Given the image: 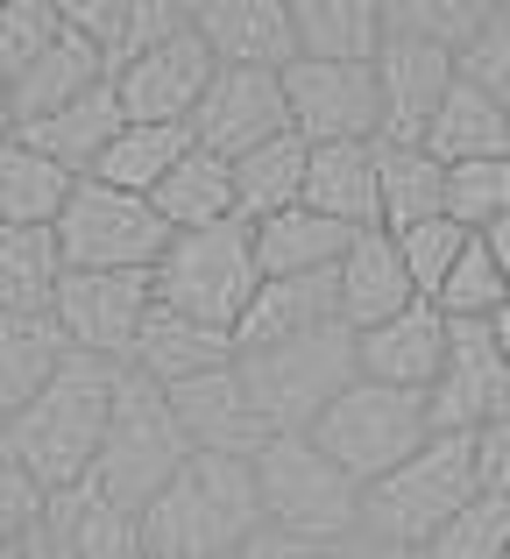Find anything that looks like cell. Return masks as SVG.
<instances>
[{
	"label": "cell",
	"mask_w": 510,
	"mask_h": 559,
	"mask_svg": "<svg viewBox=\"0 0 510 559\" xmlns=\"http://www.w3.org/2000/svg\"><path fill=\"white\" fill-rule=\"evenodd\" d=\"M256 290H262V262H256L249 227L178 234L170 255L156 262V305L192 319V326H213V333H235Z\"/></svg>",
	"instance_id": "cell-8"
},
{
	"label": "cell",
	"mask_w": 510,
	"mask_h": 559,
	"mask_svg": "<svg viewBox=\"0 0 510 559\" xmlns=\"http://www.w3.org/2000/svg\"><path fill=\"white\" fill-rule=\"evenodd\" d=\"M64 255L50 227H0V319H36L57 305Z\"/></svg>",
	"instance_id": "cell-32"
},
{
	"label": "cell",
	"mask_w": 510,
	"mask_h": 559,
	"mask_svg": "<svg viewBox=\"0 0 510 559\" xmlns=\"http://www.w3.org/2000/svg\"><path fill=\"white\" fill-rule=\"evenodd\" d=\"M503 559H510V552H503Z\"/></svg>",
	"instance_id": "cell-51"
},
{
	"label": "cell",
	"mask_w": 510,
	"mask_h": 559,
	"mask_svg": "<svg viewBox=\"0 0 510 559\" xmlns=\"http://www.w3.org/2000/svg\"><path fill=\"white\" fill-rule=\"evenodd\" d=\"M50 234H57V255H64L71 276H99V270H150L156 276V262L178 241L150 199L114 191L99 178L71 185V199H64V213H57Z\"/></svg>",
	"instance_id": "cell-9"
},
{
	"label": "cell",
	"mask_w": 510,
	"mask_h": 559,
	"mask_svg": "<svg viewBox=\"0 0 510 559\" xmlns=\"http://www.w3.org/2000/svg\"><path fill=\"white\" fill-rule=\"evenodd\" d=\"M64 361H71V347H64V326H57L50 312L0 319V432L22 418V404L64 369Z\"/></svg>",
	"instance_id": "cell-30"
},
{
	"label": "cell",
	"mask_w": 510,
	"mask_h": 559,
	"mask_svg": "<svg viewBox=\"0 0 510 559\" xmlns=\"http://www.w3.org/2000/svg\"><path fill=\"white\" fill-rule=\"evenodd\" d=\"M43 538L64 559H142V518L121 510L99 481L43 496Z\"/></svg>",
	"instance_id": "cell-20"
},
{
	"label": "cell",
	"mask_w": 510,
	"mask_h": 559,
	"mask_svg": "<svg viewBox=\"0 0 510 559\" xmlns=\"http://www.w3.org/2000/svg\"><path fill=\"white\" fill-rule=\"evenodd\" d=\"M312 439L355 489H369V481L398 475V467L432 439V411H426L418 390H390V382H361L355 376L327 404V418L312 425Z\"/></svg>",
	"instance_id": "cell-6"
},
{
	"label": "cell",
	"mask_w": 510,
	"mask_h": 559,
	"mask_svg": "<svg viewBox=\"0 0 510 559\" xmlns=\"http://www.w3.org/2000/svg\"><path fill=\"white\" fill-rule=\"evenodd\" d=\"M426 156L432 164H489V156H510V107H497L489 93H475L469 79H454V93L440 99L426 128Z\"/></svg>",
	"instance_id": "cell-28"
},
{
	"label": "cell",
	"mask_w": 510,
	"mask_h": 559,
	"mask_svg": "<svg viewBox=\"0 0 510 559\" xmlns=\"http://www.w3.org/2000/svg\"><path fill=\"white\" fill-rule=\"evenodd\" d=\"M256 234V262L262 276H333L341 270V255L355 248V234L333 227L327 213H312V205H290V213L262 219Z\"/></svg>",
	"instance_id": "cell-27"
},
{
	"label": "cell",
	"mask_w": 510,
	"mask_h": 559,
	"mask_svg": "<svg viewBox=\"0 0 510 559\" xmlns=\"http://www.w3.org/2000/svg\"><path fill=\"white\" fill-rule=\"evenodd\" d=\"M71 185L79 178L64 164H50L43 150H28L22 135L0 142V227H57Z\"/></svg>",
	"instance_id": "cell-34"
},
{
	"label": "cell",
	"mask_w": 510,
	"mask_h": 559,
	"mask_svg": "<svg viewBox=\"0 0 510 559\" xmlns=\"http://www.w3.org/2000/svg\"><path fill=\"white\" fill-rule=\"evenodd\" d=\"M475 496H483L475 489V447L454 439V432H432L398 475H383V481L361 489V538L426 552Z\"/></svg>",
	"instance_id": "cell-3"
},
{
	"label": "cell",
	"mask_w": 510,
	"mask_h": 559,
	"mask_svg": "<svg viewBox=\"0 0 510 559\" xmlns=\"http://www.w3.org/2000/svg\"><path fill=\"white\" fill-rule=\"evenodd\" d=\"M284 114L290 135L305 150H333V142H383V93H376V64H298L284 71Z\"/></svg>",
	"instance_id": "cell-11"
},
{
	"label": "cell",
	"mask_w": 510,
	"mask_h": 559,
	"mask_svg": "<svg viewBox=\"0 0 510 559\" xmlns=\"http://www.w3.org/2000/svg\"><path fill=\"white\" fill-rule=\"evenodd\" d=\"M376 199H383V234L447 219V164H432L426 150L376 142Z\"/></svg>",
	"instance_id": "cell-35"
},
{
	"label": "cell",
	"mask_w": 510,
	"mask_h": 559,
	"mask_svg": "<svg viewBox=\"0 0 510 559\" xmlns=\"http://www.w3.org/2000/svg\"><path fill=\"white\" fill-rule=\"evenodd\" d=\"M440 319L447 326H489V319L510 305V284H503V270L489 262V248L469 234V248H461V262H454V276L440 284Z\"/></svg>",
	"instance_id": "cell-38"
},
{
	"label": "cell",
	"mask_w": 510,
	"mask_h": 559,
	"mask_svg": "<svg viewBox=\"0 0 510 559\" xmlns=\"http://www.w3.org/2000/svg\"><path fill=\"white\" fill-rule=\"evenodd\" d=\"M156 312V276L150 270H99V276H71L57 284L50 319L64 326L71 355H93V361H135L142 326Z\"/></svg>",
	"instance_id": "cell-10"
},
{
	"label": "cell",
	"mask_w": 510,
	"mask_h": 559,
	"mask_svg": "<svg viewBox=\"0 0 510 559\" xmlns=\"http://www.w3.org/2000/svg\"><path fill=\"white\" fill-rule=\"evenodd\" d=\"M489 341H497V355L510 361V305H503V312H497V319H489Z\"/></svg>",
	"instance_id": "cell-49"
},
{
	"label": "cell",
	"mask_w": 510,
	"mask_h": 559,
	"mask_svg": "<svg viewBox=\"0 0 510 559\" xmlns=\"http://www.w3.org/2000/svg\"><path fill=\"white\" fill-rule=\"evenodd\" d=\"M461 79L475 85V93H489L497 107H510V0H497L483 22V36L461 50Z\"/></svg>",
	"instance_id": "cell-43"
},
{
	"label": "cell",
	"mask_w": 510,
	"mask_h": 559,
	"mask_svg": "<svg viewBox=\"0 0 510 559\" xmlns=\"http://www.w3.org/2000/svg\"><path fill=\"white\" fill-rule=\"evenodd\" d=\"M341 559H418V552H404V546H383V538H347Z\"/></svg>",
	"instance_id": "cell-47"
},
{
	"label": "cell",
	"mask_w": 510,
	"mask_h": 559,
	"mask_svg": "<svg viewBox=\"0 0 510 559\" xmlns=\"http://www.w3.org/2000/svg\"><path fill=\"white\" fill-rule=\"evenodd\" d=\"M426 411H432V432H454V439H475L510 418V361L497 355L489 326H454V347H447L440 382L426 390Z\"/></svg>",
	"instance_id": "cell-14"
},
{
	"label": "cell",
	"mask_w": 510,
	"mask_h": 559,
	"mask_svg": "<svg viewBox=\"0 0 510 559\" xmlns=\"http://www.w3.org/2000/svg\"><path fill=\"white\" fill-rule=\"evenodd\" d=\"M503 552H510V503L475 496V503L461 510V518L447 524V532L432 538L418 559H503Z\"/></svg>",
	"instance_id": "cell-42"
},
{
	"label": "cell",
	"mask_w": 510,
	"mask_h": 559,
	"mask_svg": "<svg viewBox=\"0 0 510 559\" xmlns=\"http://www.w3.org/2000/svg\"><path fill=\"white\" fill-rule=\"evenodd\" d=\"M156 213H164L170 234H206V227H241L235 219V170L221 164V156L192 150L178 170H170L164 185H156Z\"/></svg>",
	"instance_id": "cell-31"
},
{
	"label": "cell",
	"mask_w": 510,
	"mask_h": 559,
	"mask_svg": "<svg viewBox=\"0 0 510 559\" xmlns=\"http://www.w3.org/2000/svg\"><path fill=\"white\" fill-rule=\"evenodd\" d=\"M398 241V255H404V276H412V290L418 298H440V284L454 276V262H461V248H469V234L454 227V219H426V227H404V234H390Z\"/></svg>",
	"instance_id": "cell-41"
},
{
	"label": "cell",
	"mask_w": 510,
	"mask_h": 559,
	"mask_svg": "<svg viewBox=\"0 0 510 559\" xmlns=\"http://www.w3.org/2000/svg\"><path fill=\"white\" fill-rule=\"evenodd\" d=\"M290 135V114H284V71H213L206 99L192 114V142L221 164H241L256 156L262 142Z\"/></svg>",
	"instance_id": "cell-13"
},
{
	"label": "cell",
	"mask_w": 510,
	"mask_h": 559,
	"mask_svg": "<svg viewBox=\"0 0 510 559\" xmlns=\"http://www.w3.org/2000/svg\"><path fill=\"white\" fill-rule=\"evenodd\" d=\"M0 142H14V99H8V79H0Z\"/></svg>",
	"instance_id": "cell-50"
},
{
	"label": "cell",
	"mask_w": 510,
	"mask_h": 559,
	"mask_svg": "<svg viewBox=\"0 0 510 559\" xmlns=\"http://www.w3.org/2000/svg\"><path fill=\"white\" fill-rule=\"evenodd\" d=\"M192 150H199L192 128H150V121H128V128H121V142L99 156L93 178H99V185H114V191H135V199H156V185H164Z\"/></svg>",
	"instance_id": "cell-36"
},
{
	"label": "cell",
	"mask_w": 510,
	"mask_h": 559,
	"mask_svg": "<svg viewBox=\"0 0 510 559\" xmlns=\"http://www.w3.org/2000/svg\"><path fill=\"white\" fill-rule=\"evenodd\" d=\"M290 36L312 64H376L383 0H290Z\"/></svg>",
	"instance_id": "cell-25"
},
{
	"label": "cell",
	"mask_w": 510,
	"mask_h": 559,
	"mask_svg": "<svg viewBox=\"0 0 510 559\" xmlns=\"http://www.w3.org/2000/svg\"><path fill=\"white\" fill-rule=\"evenodd\" d=\"M489 8L497 0H383V28L412 36V43H432V50H447L461 64V50L483 36Z\"/></svg>",
	"instance_id": "cell-37"
},
{
	"label": "cell",
	"mask_w": 510,
	"mask_h": 559,
	"mask_svg": "<svg viewBox=\"0 0 510 559\" xmlns=\"http://www.w3.org/2000/svg\"><path fill=\"white\" fill-rule=\"evenodd\" d=\"M475 241L489 248V262H497V270H503V284H510V219H503V227H489V234H475Z\"/></svg>",
	"instance_id": "cell-48"
},
{
	"label": "cell",
	"mask_w": 510,
	"mask_h": 559,
	"mask_svg": "<svg viewBox=\"0 0 510 559\" xmlns=\"http://www.w3.org/2000/svg\"><path fill=\"white\" fill-rule=\"evenodd\" d=\"M333 290H341V326L347 333H369V326H383V319L426 305L412 290V276H404V255H398L390 234H355V248H347L341 270H333Z\"/></svg>",
	"instance_id": "cell-22"
},
{
	"label": "cell",
	"mask_w": 510,
	"mask_h": 559,
	"mask_svg": "<svg viewBox=\"0 0 510 559\" xmlns=\"http://www.w3.org/2000/svg\"><path fill=\"white\" fill-rule=\"evenodd\" d=\"M469 447H475V489H483L489 503H510V418L489 425V432H475Z\"/></svg>",
	"instance_id": "cell-45"
},
{
	"label": "cell",
	"mask_w": 510,
	"mask_h": 559,
	"mask_svg": "<svg viewBox=\"0 0 510 559\" xmlns=\"http://www.w3.org/2000/svg\"><path fill=\"white\" fill-rule=\"evenodd\" d=\"M447 219L461 234H489L510 219V156H489V164H454L447 170Z\"/></svg>",
	"instance_id": "cell-39"
},
{
	"label": "cell",
	"mask_w": 510,
	"mask_h": 559,
	"mask_svg": "<svg viewBox=\"0 0 510 559\" xmlns=\"http://www.w3.org/2000/svg\"><path fill=\"white\" fill-rule=\"evenodd\" d=\"M192 28L221 71H290V0H192Z\"/></svg>",
	"instance_id": "cell-17"
},
{
	"label": "cell",
	"mask_w": 510,
	"mask_h": 559,
	"mask_svg": "<svg viewBox=\"0 0 510 559\" xmlns=\"http://www.w3.org/2000/svg\"><path fill=\"white\" fill-rule=\"evenodd\" d=\"M305 164H312V150H305L298 135H276V142H262L256 156L227 164L235 170V219L241 227H262V219L305 205Z\"/></svg>",
	"instance_id": "cell-33"
},
{
	"label": "cell",
	"mask_w": 510,
	"mask_h": 559,
	"mask_svg": "<svg viewBox=\"0 0 510 559\" xmlns=\"http://www.w3.org/2000/svg\"><path fill=\"white\" fill-rule=\"evenodd\" d=\"M114 376H121V361L71 355L64 369L22 404V418L0 432V453H8L43 496L93 481L99 447H107V418H114Z\"/></svg>",
	"instance_id": "cell-1"
},
{
	"label": "cell",
	"mask_w": 510,
	"mask_h": 559,
	"mask_svg": "<svg viewBox=\"0 0 510 559\" xmlns=\"http://www.w3.org/2000/svg\"><path fill=\"white\" fill-rule=\"evenodd\" d=\"M185 461H192V439L178 432V411H170L164 382H150L142 369H121L114 376V418H107V447H99L93 481L121 510L142 518Z\"/></svg>",
	"instance_id": "cell-5"
},
{
	"label": "cell",
	"mask_w": 510,
	"mask_h": 559,
	"mask_svg": "<svg viewBox=\"0 0 510 559\" xmlns=\"http://www.w3.org/2000/svg\"><path fill=\"white\" fill-rule=\"evenodd\" d=\"M319 326H341V290L333 276H262V290L249 298L235 326V355H262V347L305 341Z\"/></svg>",
	"instance_id": "cell-21"
},
{
	"label": "cell",
	"mask_w": 510,
	"mask_h": 559,
	"mask_svg": "<svg viewBox=\"0 0 510 559\" xmlns=\"http://www.w3.org/2000/svg\"><path fill=\"white\" fill-rule=\"evenodd\" d=\"M241 361V382H249V404L256 418L276 432H312L327 418V404L347 390L361 369H355V333L347 326H319L305 341H284V347H262V355H235Z\"/></svg>",
	"instance_id": "cell-7"
},
{
	"label": "cell",
	"mask_w": 510,
	"mask_h": 559,
	"mask_svg": "<svg viewBox=\"0 0 510 559\" xmlns=\"http://www.w3.org/2000/svg\"><path fill=\"white\" fill-rule=\"evenodd\" d=\"M93 85H107V57L93 50V43L79 36V28L64 22V36L50 43V50L36 57V64L22 71V79H8V99H14V135L36 121H50V114H64L71 99H85Z\"/></svg>",
	"instance_id": "cell-23"
},
{
	"label": "cell",
	"mask_w": 510,
	"mask_h": 559,
	"mask_svg": "<svg viewBox=\"0 0 510 559\" xmlns=\"http://www.w3.org/2000/svg\"><path fill=\"white\" fill-rule=\"evenodd\" d=\"M235 559H341V546H305V538H284V532H270V524H262V532Z\"/></svg>",
	"instance_id": "cell-46"
},
{
	"label": "cell",
	"mask_w": 510,
	"mask_h": 559,
	"mask_svg": "<svg viewBox=\"0 0 510 559\" xmlns=\"http://www.w3.org/2000/svg\"><path fill=\"white\" fill-rule=\"evenodd\" d=\"M170 411H178V432L192 439V453H227V461H256L270 447V425L256 418L249 404V382H241V361L213 376H192L178 390H164Z\"/></svg>",
	"instance_id": "cell-16"
},
{
	"label": "cell",
	"mask_w": 510,
	"mask_h": 559,
	"mask_svg": "<svg viewBox=\"0 0 510 559\" xmlns=\"http://www.w3.org/2000/svg\"><path fill=\"white\" fill-rule=\"evenodd\" d=\"M36 524H43V489L0 453V559L22 552L28 538H36Z\"/></svg>",
	"instance_id": "cell-44"
},
{
	"label": "cell",
	"mask_w": 510,
	"mask_h": 559,
	"mask_svg": "<svg viewBox=\"0 0 510 559\" xmlns=\"http://www.w3.org/2000/svg\"><path fill=\"white\" fill-rule=\"evenodd\" d=\"M256 496L262 524L305 546H347L361 538V489L319 453L312 432H276L256 453Z\"/></svg>",
	"instance_id": "cell-4"
},
{
	"label": "cell",
	"mask_w": 510,
	"mask_h": 559,
	"mask_svg": "<svg viewBox=\"0 0 510 559\" xmlns=\"http://www.w3.org/2000/svg\"><path fill=\"white\" fill-rule=\"evenodd\" d=\"M447 347H454V326L440 319V305H412V312L355 333V369L361 382H390V390L426 396L447 369Z\"/></svg>",
	"instance_id": "cell-18"
},
{
	"label": "cell",
	"mask_w": 510,
	"mask_h": 559,
	"mask_svg": "<svg viewBox=\"0 0 510 559\" xmlns=\"http://www.w3.org/2000/svg\"><path fill=\"white\" fill-rule=\"evenodd\" d=\"M64 22L107 57V79L135 57H150L156 43L185 36L192 28V0H57Z\"/></svg>",
	"instance_id": "cell-19"
},
{
	"label": "cell",
	"mask_w": 510,
	"mask_h": 559,
	"mask_svg": "<svg viewBox=\"0 0 510 559\" xmlns=\"http://www.w3.org/2000/svg\"><path fill=\"white\" fill-rule=\"evenodd\" d=\"M57 36H64L57 0H0V79H22Z\"/></svg>",
	"instance_id": "cell-40"
},
{
	"label": "cell",
	"mask_w": 510,
	"mask_h": 559,
	"mask_svg": "<svg viewBox=\"0 0 510 559\" xmlns=\"http://www.w3.org/2000/svg\"><path fill=\"white\" fill-rule=\"evenodd\" d=\"M227 361H235V333L192 326V319H178V312H164V305H156L150 326H142V347H135V361H128V369H142L150 382L178 390V382L213 376V369H227Z\"/></svg>",
	"instance_id": "cell-29"
},
{
	"label": "cell",
	"mask_w": 510,
	"mask_h": 559,
	"mask_svg": "<svg viewBox=\"0 0 510 559\" xmlns=\"http://www.w3.org/2000/svg\"><path fill=\"white\" fill-rule=\"evenodd\" d=\"M213 50L199 43V28H185V36L156 43L150 57H135V64L114 71V99H121V121H150V128H192L199 99H206L213 85Z\"/></svg>",
	"instance_id": "cell-12"
},
{
	"label": "cell",
	"mask_w": 510,
	"mask_h": 559,
	"mask_svg": "<svg viewBox=\"0 0 510 559\" xmlns=\"http://www.w3.org/2000/svg\"><path fill=\"white\" fill-rule=\"evenodd\" d=\"M305 205L327 213L347 234H383V199H376V142H333L305 164Z\"/></svg>",
	"instance_id": "cell-24"
},
{
	"label": "cell",
	"mask_w": 510,
	"mask_h": 559,
	"mask_svg": "<svg viewBox=\"0 0 510 559\" xmlns=\"http://www.w3.org/2000/svg\"><path fill=\"white\" fill-rule=\"evenodd\" d=\"M121 128H128V121H121V99H114V85H93V93L71 99L64 114L22 128V142H28V150H43L50 164H64L71 178H93L99 156L121 142Z\"/></svg>",
	"instance_id": "cell-26"
},
{
	"label": "cell",
	"mask_w": 510,
	"mask_h": 559,
	"mask_svg": "<svg viewBox=\"0 0 510 559\" xmlns=\"http://www.w3.org/2000/svg\"><path fill=\"white\" fill-rule=\"evenodd\" d=\"M262 532L256 461L192 453L142 510V559H235Z\"/></svg>",
	"instance_id": "cell-2"
},
{
	"label": "cell",
	"mask_w": 510,
	"mask_h": 559,
	"mask_svg": "<svg viewBox=\"0 0 510 559\" xmlns=\"http://www.w3.org/2000/svg\"><path fill=\"white\" fill-rule=\"evenodd\" d=\"M461 64L432 43L412 36H390L383 28V50H376V93H383V142L390 150H426V128L440 114V99L454 93Z\"/></svg>",
	"instance_id": "cell-15"
}]
</instances>
